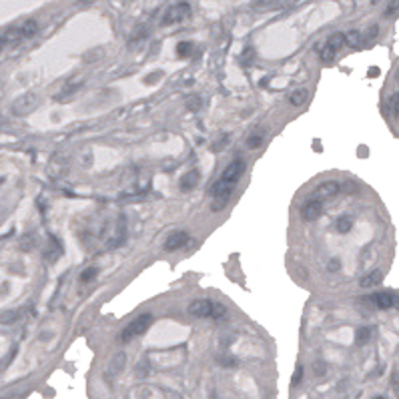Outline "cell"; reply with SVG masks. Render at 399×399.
I'll list each match as a JSON object with an SVG mask.
<instances>
[{
    "label": "cell",
    "instance_id": "obj_1",
    "mask_svg": "<svg viewBox=\"0 0 399 399\" xmlns=\"http://www.w3.org/2000/svg\"><path fill=\"white\" fill-rule=\"evenodd\" d=\"M151 323H153V315H151V313H144V315L134 317V319H133L131 323H127V327L119 333V341H121V343H129L131 339L142 335L148 327H151Z\"/></svg>",
    "mask_w": 399,
    "mask_h": 399
},
{
    "label": "cell",
    "instance_id": "obj_2",
    "mask_svg": "<svg viewBox=\"0 0 399 399\" xmlns=\"http://www.w3.org/2000/svg\"><path fill=\"white\" fill-rule=\"evenodd\" d=\"M36 107H38V96L32 92H26V94H20L12 103V113L16 117H26L32 111H36Z\"/></svg>",
    "mask_w": 399,
    "mask_h": 399
},
{
    "label": "cell",
    "instance_id": "obj_3",
    "mask_svg": "<svg viewBox=\"0 0 399 399\" xmlns=\"http://www.w3.org/2000/svg\"><path fill=\"white\" fill-rule=\"evenodd\" d=\"M243 173H245V161L243 159H235L233 163L227 165V169L223 171V175H221L219 181L235 189V185L239 183V179L243 177Z\"/></svg>",
    "mask_w": 399,
    "mask_h": 399
},
{
    "label": "cell",
    "instance_id": "obj_4",
    "mask_svg": "<svg viewBox=\"0 0 399 399\" xmlns=\"http://www.w3.org/2000/svg\"><path fill=\"white\" fill-rule=\"evenodd\" d=\"M189 16H191V6H189L187 2H179V4L171 6V8L165 12V16H163V24H165V26H169V24H177V22H183L185 18H189Z\"/></svg>",
    "mask_w": 399,
    "mask_h": 399
},
{
    "label": "cell",
    "instance_id": "obj_5",
    "mask_svg": "<svg viewBox=\"0 0 399 399\" xmlns=\"http://www.w3.org/2000/svg\"><path fill=\"white\" fill-rule=\"evenodd\" d=\"M213 301H209V299H197V301H193L189 305V313L197 319H205V317H211L213 315Z\"/></svg>",
    "mask_w": 399,
    "mask_h": 399
},
{
    "label": "cell",
    "instance_id": "obj_6",
    "mask_svg": "<svg viewBox=\"0 0 399 399\" xmlns=\"http://www.w3.org/2000/svg\"><path fill=\"white\" fill-rule=\"evenodd\" d=\"M339 183L337 181H325L321 183L315 191H313V199H317V201H325V199H333L335 195H339Z\"/></svg>",
    "mask_w": 399,
    "mask_h": 399
},
{
    "label": "cell",
    "instance_id": "obj_7",
    "mask_svg": "<svg viewBox=\"0 0 399 399\" xmlns=\"http://www.w3.org/2000/svg\"><path fill=\"white\" fill-rule=\"evenodd\" d=\"M321 215H323V201H317V199H309L301 209L303 221H317Z\"/></svg>",
    "mask_w": 399,
    "mask_h": 399
},
{
    "label": "cell",
    "instance_id": "obj_8",
    "mask_svg": "<svg viewBox=\"0 0 399 399\" xmlns=\"http://www.w3.org/2000/svg\"><path fill=\"white\" fill-rule=\"evenodd\" d=\"M189 243V233L187 231H173L167 241H165V251H179Z\"/></svg>",
    "mask_w": 399,
    "mask_h": 399
},
{
    "label": "cell",
    "instance_id": "obj_9",
    "mask_svg": "<svg viewBox=\"0 0 399 399\" xmlns=\"http://www.w3.org/2000/svg\"><path fill=\"white\" fill-rule=\"evenodd\" d=\"M369 301L377 307V309H389V307H393V295L391 293H375V295H371V299Z\"/></svg>",
    "mask_w": 399,
    "mask_h": 399
},
{
    "label": "cell",
    "instance_id": "obj_10",
    "mask_svg": "<svg viewBox=\"0 0 399 399\" xmlns=\"http://www.w3.org/2000/svg\"><path fill=\"white\" fill-rule=\"evenodd\" d=\"M125 365H127V355H125V353H117V355L113 357L111 365H109V377L119 375V373L125 369Z\"/></svg>",
    "mask_w": 399,
    "mask_h": 399
},
{
    "label": "cell",
    "instance_id": "obj_11",
    "mask_svg": "<svg viewBox=\"0 0 399 399\" xmlns=\"http://www.w3.org/2000/svg\"><path fill=\"white\" fill-rule=\"evenodd\" d=\"M197 183H199V173L197 171H189V173H185L181 177V191H191V189L197 187Z\"/></svg>",
    "mask_w": 399,
    "mask_h": 399
},
{
    "label": "cell",
    "instance_id": "obj_12",
    "mask_svg": "<svg viewBox=\"0 0 399 399\" xmlns=\"http://www.w3.org/2000/svg\"><path fill=\"white\" fill-rule=\"evenodd\" d=\"M381 281H383V273H381V271H371V273H367V275L359 281V285H361L363 289H369V287L379 285Z\"/></svg>",
    "mask_w": 399,
    "mask_h": 399
},
{
    "label": "cell",
    "instance_id": "obj_13",
    "mask_svg": "<svg viewBox=\"0 0 399 399\" xmlns=\"http://www.w3.org/2000/svg\"><path fill=\"white\" fill-rule=\"evenodd\" d=\"M307 98H309V92H307V88H297L291 96H289V103L293 105V107H301V105H305L307 103Z\"/></svg>",
    "mask_w": 399,
    "mask_h": 399
},
{
    "label": "cell",
    "instance_id": "obj_14",
    "mask_svg": "<svg viewBox=\"0 0 399 399\" xmlns=\"http://www.w3.org/2000/svg\"><path fill=\"white\" fill-rule=\"evenodd\" d=\"M351 227H353V219L347 217V215H343V217H339V219L335 221V231L341 233V235L349 233V231H351Z\"/></svg>",
    "mask_w": 399,
    "mask_h": 399
},
{
    "label": "cell",
    "instance_id": "obj_15",
    "mask_svg": "<svg viewBox=\"0 0 399 399\" xmlns=\"http://www.w3.org/2000/svg\"><path fill=\"white\" fill-rule=\"evenodd\" d=\"M18 30H20V36H22V38H32V36L38 32V24H36V20H26Z\"/></svg>",
    "mask_w": 399,
    "mask_h": 399
},
{
    "label": "cell",
    "instance_id": "obj_16",
    "mask_svg": "<svg viewBox=\"0 0 399 399\" xmlns=\"http://www.w3.org/2000/svg\"><path fill=\"white\" fill-rule=\"evenodd\" d=\"M345 44L347 46H361L363 44V34L359 30H349L345 34Z\"/></svg>",
    "mask_w": 399,
    "mask_h": 399
},
{
    "label": "cell",
    "instance_id": "obj_17",
    "mask_svg": "<svg viewBox=\"0 0 399 399\" xmlns=\"http://www.w3.org/2000/svg\"><path fill=\"white\" fill-rule=\"evenodd\" d=\"M327 46H329V48H333V51L337 53L339 48H343V46H345V34H343V32H335V34H331V36H329V40H327Z\"/></svg>",
    "mask_w": 399,
    "mask_h": 399
},
{
    "label": "cell",
    "instance_id": "obj_18",
    "mask_svg": "<svg viewBox=\"0 0 399 399\" xmlns=\"http://www.w3.org/2000/svg\"><path fill=\"white\" fill-rule=\"evenodd\" d=\"M18 317H20L18 311H6V313L0 315V323H2V325H12V323L18 321Z\"/></svg>",
    "mask_w": 399,
    "mask_h": 399
},
{
    "label": "cell",
    "instance_id": "obj_19",
    "mask_svg": "<svg viewBox=\"0 0 399 399\" xmlns=\"http://www.w3.org/2000/svg\"><path fill=\"white\" fill-rule=\"evenodd\" d=\"M389 111H391V117H393V119H399V92H395V94L389 98Z\"/></svg>",
    "mask_w": 399,
    "mask_h": 399
},
{
    "label": "cell",
    "instance_id": "obj_20",
    "mask_svg": "<svg viewBox=\"0 0 399 399\" xmlns=\"http://www.w3.org/2000/svg\"><path fill=\"white\" fill-rule=\"evenodd\" d=\"M191 51H193V44H191V42H179V44H177V55H179L181 59L189 57Z\"/></svg>",
    "mask_w": 399,
    "mask_h": 399
},
{
    "label": "cell",
    "instance_id": "obj_21",
    "mask_svg": "<svg viewBox=\"0 0 399 399\" xmlns=\"http://www.w3.org/2000/svg\"><path fill=\"white\" fill-rule=\"evenodd\" d=\"M203 107V98H199V96H189L187 98V109L189 111H199Z\"/></svg>",
    "mask_w": 399,
    "mask_h": 399
},
{
    "label": "cell",
    "instance_id": "obj_22",
    "mask_svg": "<svg viewBox=\"0 0 399 399\" xmlns=\"http://www.w3.org/2000/svg\"><path fill=\"white\" fill-rule=\"evenodd\" d=\"M399 12V0H389V4L385 8V18H391Z\"/></svg>",
    "mask_w": 399,
    "mask_h": 399
},
{
    "label": "cell",
    "instance_id": "obj_23",
    "mask_svg": "<svg viewBox=\"0 0 399 399\" xmlns=\"http://www.w3.org/2000/svg\"><path fill=\"white\" fill-rule=\"evenodd\" d=\"M335 55H337V53L333 51V48H329L327 44L321 48V61H323V63H331V61L335 59Z\"/></svg>",
    "mask_w": 399,
    "mask_h": 399
},
{
    "label": "cell",
    "instance_id": "obj_24",
    "mask_svg": "<svg viewBox=\"0 0 399 399\" xmlns=\"http://www.w3.org/2000/svg\"><path fill=\"white\" fill-rule=\"evenodd\" d=\"M261 144H263V136L261 134H251V136L247 138V146L249 148H259Z\"/></svg>",
    "mask_w": 399,
    "mask_h": 399
},
{
    "label": "cell",
    "instance_id": "obj_25",
    "mask_svg": "<svg viewBox=\"0 0 399 399\" xmlns=\"http://www.w3.org/2000/svg\"><path fill=\"white\" fill-rule=\"evenodd\" d=\"M369 337H371V331H369L367 327H363V329H359V331H357V343H359V345L367 343V341H369Z\"/></svg>",
    "mask_w": 399,
    "mask_h": 399
},
{
    "label": "cell",
    "instance_id": "obj_26",
    "mask_svg": "<svg viewBox=\"0 0 399 399\" xmlns=\"http://www.w3.org/2000/svg\"><path fill=\"white\" fill-rule=\"evenodd\" d=\"M96 273H98V269L96 267H90V269H86L82 275H80V281L82 283H86V281H92L94 277H96Z\"/></svg>",
    "mask_w": 399,
    "mask_h": 399
},
{
    "label": "cell",
    "instance_id": "obj_27",
    "mask_svg": "<svg viewBox=\"0 0 399 399\" xmlns=\"http://www.w3.org/2000/svg\"><path fill=\"white\" fill-rule=\"evenodd\" d=\"M301 379H303V367L297 365V367H295V373H293V379H291V385L295 387L297 383H301Z\"/></svg>",
    "mask_w": 399,
    "mask_h": 399
},
{
    "label": "cell",
    "instance_id": "obj_28",
    "mask_svg": "<svg viewBox=\"0 0 399 399\" xmlns=\"http://www.w3.org/2000/svg\"><path fill=\"white\" fill-rule=\"evenodd\" d=\"M225 313H227V309H225L221 303H215V305H213V315H211V317H213V319H219V317H223Z\"/></svg>",
    "mask_w": 399,
    "mask_h": 399
},
{
    "label": "cell",
    "instance_id": "obj_29",
    "mask_svg": "<svg viewBox=\"0 0 399 399\" xmlns=\"http://www.w3.org/2000/svg\"><path fill=\"white\" fill-rule=\"evenodd\" d=\"M217 361H219L221 365H237V359H235V357H225V355H221V357H217Z\"/></svg>",
    "mask_w": 399,
    "mask_h": 399
},
{
    "label": "cell",
    "instance_id": "obj_30",
    "mask_svg": "<svg viewBox=\"0 0 399 399\" xmlns=\"http://www.w3.org/2000/svg\"><path fill=\"white\" fill-rule=\"evenodd\" d=\"M377 32H379V26H371V28L367 30V34H365V38H363V40H373V38L377 36Z\"/></svg>",
    "mask_w": 399,
    "mask_h": 399
},
{
    "label": "cell",
    "instance_id": "obj_31",
    "mask_svg": "<svg viewBox=\"0 0 399 399\" xmlns=\"http://www.w3.org/2000/svg\"><path fill=\"white\" fill-rule=\"evenodd\" d=\"M391 385H393V389H395V393H397V397H399V371L393 373V377H391Z\"/></svg>",
    "mask_w": 399,
    "mask_h": 399
},
{
    "label": "cell",
    "instance_id": "obj_32",
    "mask_svg": "<svg viewBox=\"0 0 399 399\" xmlns=\"http://www.w3.org/2000/svg\"><path fill=\"white\" fill-rule=\"evenodd\" d=\"M339 267H341V263H339L337 259L329 261V265H327V269H329V271H339Z\"/></svg>",
    "mask_w": 399,
    "mask_h": 399
},
{
    "label": "cell",
    "instance_id": "obj_33",
    "mask_svg": "<svg viewBox=\"0 0 399 399\" xmlns=\"http://www.w3.org/2000/svg\"><path fill=\"white\" fill-rule=\"evenodd\" d=\"M4 46H6V38H4V36H0V51H2Z\"/></svg>",
    "mask_w": 399,
    "mask_h": 399
},
{
    "label": "cell",
    "instance_id": "obj_34",
    "mask_svg": "<svg viewBox=\"0 0 399 399\" xmlns=\"http://www.w3.org/2000/svg\"><path fill=\"white\" fill-rule=\"evenodd\" d=\"M377 74H379V70H377V68H371V70H369V76H377Z\"/></svg>",
    "mask_w": 399,
    "mask_h": 399
},
{
    "label": "cell",
    "instance_id": "obj_35",
    "mask_svg": "<svg viewBox=\"0 0 399 399\" xmlns=\"http://www.w3.org/2000/svg\"><path fill=\"white\" fill-rule=\"evenodd\" d=\"M395 76H397V80H399V68H397V72H395Z\"/></svg>",
    "mask_w": 399,
    "mask_h": 399
},
{
    "label": "cell",
    "instance_id": "obj_36",
    "mask_svg": "<svg viewBox=\"0 0 399 399\" xmlns=\"http://www.w3.org/2000/svg\"><path fill=\"white\" fill-rule=\"evenodd\" d=\"M373 399H385V397H381V395H377V397H373Z\"/></svg>",
    "mask_w": 399,
    "mask_h": 399
}]
</instances>
